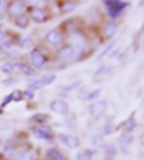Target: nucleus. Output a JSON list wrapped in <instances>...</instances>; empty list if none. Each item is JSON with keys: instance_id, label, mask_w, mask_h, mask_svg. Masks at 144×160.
<instances>
[{"instance_id": "nucleus-38", "label": "nucleus", "mask_w": 144, "mask_h": 160, "mask_svg": "<svg viewBox=\"0 0 144 160\" xmlns=\"http://www.w3.org/2000/svg\"><path fill=\"white\" fill-rule=\"evenodd\" d=\"M14 83H16V78H12V77H9L7 80H3V85H7V87H9V85H14Z\"/></svg>"}, {"instance_id": "nucleus-10", "label": "nucleus", "mask_w": 144, "mask_h": 160, "mask_svg": "<svg viewBox=\"0 0 144 160\" xmlns=\"http://www.w3.org/2000/svg\"><path fill=\"white\" fill-rule=\"evenodd\" d=\"M107 108H109V102L107 101H95L90 104L88 108V112L92 118H100L104 116L105 112H107Z\"/></svg>"}, {"instance_id": "nucleus-19", "label": "nucleus", "mask_w": 144, "mask_h": 160, "mask_svg": "<svg viewBox=\"0 0 144 160\" xmlns=\"http://www.w3.org/2000/svg\"><path fill=\"white\" fill-rule=\"evenodd\" d=\"M104 150H105V160H115V157H117V147L115 145L105 143Z\"/></svg>"}, {"instance_id": "nucleus-15", "label": "nucleus", "mask_w": 144, "mask_h": 160, "mask_svg": "<svg viewBox=\"0 0 144 160\" xmlns=\"http://www.w3.org/2000/svg\"><path fill=\"white\" fill-rule=\"evenodd\" d=\"M44 158H46V160H66V155H64L59 148L51 147V148H48V150H46Z\"/></svg>"}, {"instance_id": "nucleus-42", "label": "nucleus", "mask_w": 144, "mask_h": 160, "mask_svg": "<svg viewBox=\"0 0 144 160\" xmlns=\"http://www.w3.org/2000/svg\"><path fill=\"white\" fill-rule=\"evenodd\" d=\"M142 44H144V34H142Z\"/></svg>"}, {"instance_id": "nucleus-31", "label": "nucleus", "mask_w": 144, "mask_h": 160, "mask_svg": "<svg viewBox=\"0 0 144 160\" xmlns=\"http://www.w3.org/2000/svg\"><path fill=\"white\" fill-rule=\"evenodd\" d=\"M98 96H100V89L90 90V92H88V94H86V96H85V99H83V101H93V102H95L97 99H98Z\"/></svg>"}, {"instance_id": "nucleus-27", "label": "nucleus", "mask_w": 144, "mask_h": 160, "mask_svg": "<svg viewBox=\"0 0 144 160\" xmlns=\"http://www.w3.org/2000/svg\"><path fill=\"white\" fill-rule=\"evenodd\" d=\"M19 48H24V49H29L32 48V36H26L19 41Z\"/></svg>"}, {"instance_id": "nucleus-37", "label": "nucleus", "mask_w": 144, "mask_h": 160, "mask_svg": "<svg viewBox=\"0 0 144 160\" xmlns=\"http://www.w3.org/2000/svg\"><path fill=\"white\" fill-rule=\"evenodd\" d=\"M112 131H114V126H112V124H105V128H104V135H110Z\"/></svg>"}, {"instance_id": "nucleus-23", "label": "nucleus", "mask_w": 144, "mask_h": 160, "mask_svg": "<svg viewBox=\"0 0 144 160\" xmlns=\"http://www.w3.org/2000/svg\"><path fill=\"white\" fill-rule=\"evenodd\" d=\"M114 48H115V41H110V43H109L107 46H105V48L102 49L100 53H98V56H97V58H98V60H104L105 56H109V55H110Z\"/></svg>"}, {"instance_id": "nucleus-29", "label": "nucleus", "mask_w": 144, "mask_h": 160, "mask_svg": "<svg viewBox=\"0 0 144 160\" xmlns=\"http://www.w3.org/2000/svg\"><path fill=\"white\" fill-rule=\"evenodd\" d=\"M12 51V41L7 39V41H2L0 43V53H10Z\"/></svg>"}, {"instance_id": "nucleus-28", "label": "nucleus", "mask_w": 144, "mask_h": 160, "mask_svg": "<svg viewBox=\"0 0 144 160\" xmlns=\"http://www.w3.org/2000/svg\"><path fill=\"white\" fill-rule=\"evenodd\" d=\"M0 68H2V72H3V73H7V75H12L14 72H16V68H14V62H5Z\"/></svg>"}, {"instance_id": "nucleus-22", "label": "nucleus", "mask_w": 144, "mask_h": 160, "mask_svg": "<svg viewBox=\"0 0 144 160\" xmlns=\"http://www.w3.org/2000/svg\"><path fill=\"white\" fill-rule=\"evenodd\" d=\"M93 155H95V150H93V148H85V150H81L80 153L77 155V160H92Z\"/></svg>"}, {"instance_id": "nucleus-4", "label": "nucleus", "mask_w": 144, "mask_h": 160, "mask_svg": "<svg viewBox=\"0 0 144 160\" xmlns=\"http://www.w3.org/2000/svg\"><path fill=\"white\" fill-rule=\"evenodd\" d=\"M64 34L66 32H64L61 28H54V29H51V31H48V34L44 36V43L51 48H59L61 44H64V39H66Z\"/></svg>"}, {"instance_id": "nucleus-14", "label": "nucleus", "mask_w": 144, "mask_h": 160, "mask_svg": "<svg viewBox=\"0 0 144 160\" xmlns=\"http://www.w3.org/2000/svg\"><path fill=\"white\" fill-rule=\"evenodd\" d=\"M16 160H36V153L31 150V148H17L16 155H14Z\"/></svg>"}, {"instance_id": "nucleus-12", "label": "nucleus", "mask_w": 144, "mask_h": 160, "mask_svg": "<svg viewBox=\"0 0 144 160\" xmlns=\"http://www.w3.org/2000/svg\"><path fill=\"white\" fill-rule=\"evenodd\" d=\"M117 29H119V24L115 21H107L104 24V29H102V34H104L105 39H112L117 34Z\"/></svg>"}, {"instance_id": "nucleus-8", "label": "nucleus", "mask_w": 144, "mask_h": 160, "mask_svg": "<svg viewBox=\"0 0 144 160\" xmlns=\"http://www.w3.org/2000/svg\"><path fill=\"white\" fill-rule=\"evenodd\" d=\"M56 77H58V75H54V73L41 75V77H37L36 80H31V82H29V89L36 90V89H43V87H46V85H51L56 80Z\"/></svg>"}, {"instance_id": "nucleus-1", "label": "nucleus", "mask_w": 144, "mask_h": 160, "mask_svg": "<svg viewBox=\"0 0 144 160\" xmlns=\"http://www.w3.org/2000/svg\"><path fill=\"white\" fill-rule=\"evenodd\" d=\"M66 43L75 49L77 58H80V53L86 48V38H85V34L77 29V31H73V32H68V41Z\"/></svg>"}, {"instance_id": "nucleus-33", "label": "nucleus", "mask_w": 144, "mask_h": 160, "mask_svg": "<svg viewBox=\"0 0 144 160\" xmlns=\"http://www.w3.org/2000/svg\"><path fill=\"white\" fill-rule=\"evenodd\" d=\"M10 99H12V102H21L24 97H22V92H21V90H14V92L10 94Z\"/></svg>"}, {"instance_id": "nucleus-2", "label": "nucleus", "mask_w": 144, "mask_h": 160, "mask_svg": "<svg viewBox=\"0 0 144 160\" xmlns=\"http://www.w3.org/2000/svg\"><path fill=\"white\" fill-rule=\"evenodd\" d=\"M29 65H31V68L34 72L44 70L48 67V56L44 55L43 49H39V48L31 49V53H29Z\"/></svg>"}, {"instance_id": "nucleus-7", "label": "nucleus", "mask_w": 144, "mask_h": 160, "mask_svg": "<svg viewBox=\"0 0 144 160\" xmlns=\"http://www.w3.org/2000/svg\"><path fill=\"white\" fill-rule=\"evenodd\" d=\"M56 60L58 62H71V60H77V53L68 43H64L59 48H56Z\"/></svg>"}, {"instance_id": "nucleus-40", "label": "nucleus", "mask_w": 144, "mask_h": 160, "mask_svg": "<svg viewBox=\"0 0 144 160\" xmlns=\"http://www.w3.org/2000/svg\"><path fill=\"white\" fill-rule=\"evenodd\" d=\"M139 143H141V147H144V133L139 136Z\"/></svg>"}, {"instance_id": "nucleus-41", "label": "nucleus", "mask_w": 144, "mask_h": 160, "mask_svg": "<svg viewBox=\"0 0 144 160\" xmlns=\"http://www.w3.org/2000/svg\"><path fill=\"white\" fill-rule=\"evenodd\" d=\"M2 160H16V158H10V157H2Z\"/></svg>"}, {"instance_id": "nucleus-11", "label": "nucleus", "mask_w": 144, "mask_h": 160, "mask_svg": "<svg viewBox=\"0 0 144 160\" xmlns=\"http://www.w3.org/2000/svg\"><path fill=\"white\" fill-rule=\"evenodd\" d=\"M49 109L56 114H68L70 112V104L64 99H54L49 102Z\"/></svg>"}, {"instance_id": "nucleus-36", "label": "nucleus", "mask_w": 144, "mask_h": 160, "mask_svg": "<svg viewBox=\"0 0 144 160\" xmlns=\"http://www.w3.org/2000/svg\"><path fill=\"white\" fill-rule=\"evenodd\" d=\"M10 101H12V99H10V94H9L7 97H3V101H2V106H0V109L3 111V108H7V106L10 104Z\"/></svg>"}, {"instance_id": "nucleus-16", "label": "nucleus", "mask_w": 144, "mask_h": 160, "mask_svg": "<svg viewBox=\"0 0 144 160\" xmlns=\"http://www.w3.org/2000/svg\"><path fill=\"white\" fill-rule=\"evenodd\" d=\"M14 68L19 70L22 75H26V77H32V75L36 73V72L31 68V65L26 63V62H14Z\"/></svg>"}, {"instance_id": "nucleus-13", "label": "nucleus", "mask_w": 144, "mask_h": 160, "mask_svg": "<svg viewBox=\"0 0 144 160\" xmlns=\"http://www.w3.org/2000/svg\"><path fill=\"white\" fill-rule=\"evenodd\" d=\"M132 136L131 135H127V133H122L120 135V138H119V148H120V152L122 153H131V145H132Z\"/></svg>"}, {"instance_id": "nucleus-9", "label": "nucleus", "mask_w": 144, "mask_h": 160, "mask_svg": "<svg viewBox=\"0 0 144 160\" xmlns=\"http://www.w3.org/2000/svg\"><path fill=\"white\" fill-rule=\"evenodd\" d=\"M26 10H27V7H26L24 2H9L7 3V14H9L10 19H16L19 16H22V14H26Z\"/></svg>"}, {"instance_id": "nucleus-34", "label": "nucleus", "mask_w": 144, "mask_h": 160, "mask_svg": "<svg viewBox=\"0 0 144 160\" xmlns=\"http://www.w3.org/2000/svg\"><path fill=\"white\" fill-rule=\"evenodd\" d=\"M22 97H24V99H29V101H31V99H34V90H32V89L22 90Z\"/></svg>"}, {"instance_id": "nucleus-24", "label": "nucleus", "mask_w": 144, "mask_h": 160, "mask_svg": "<svg viewBox=\"0 0 144 160\" xmlns=\"http://www.w3.org/2000/svg\"><path fill=\"white\" fill-rule=\"evenodd\" d=\"M81 87V80H75V82H71V83H68V85H63L61 87V92L63 94H68V92H71V90H75V89H80Z\"/></svg>"}, {"instance_id": "nucleus-6", "label": "nucleus", "mask_w": 144, "mask_h": 160, "mask_svg": "<svg viewBox=\"0 0 144 160\" xmlns=\"http://www.w3.org/2000/svg\"><path fill=\"white\" fill-rule=\"evenodd\" d=\"M31 133L36 138L39 140H44V142H54V133H53V129L48 126V124H39V126H32L31 128Z\"/></svg>"}, {"instance_id": "nucleus-20", "label": "nucleus", "mask_w": 144, "mask_h": 160, "mask_svg": "<svg viewBox=\"0 0 144 160\" xmlns=\"http://www.w3.org/2000/svg\"><path fill=\"white\" fill-rule=\"evenodd\" d=\"M29 17H27V14H22V16H19V17H16L14 19V24H16V28H19V29H26L29 26Z\"/></svg>"}, {"instance_id": "nucleus-32", "label": "nucleus", "mask_w": 144, "mask_h": 160, "mask_svg": "<svg viewBox=\"0 0 144 160\" xmlns=\"http://www.w3.org/2000/svg\"><path fill=\"white\" fill-rule=\"evenodd\" d=\"M110 70H112V67H107V65H104V67H100V68H98V70L95 72V77H97V78H102L105 73H109Z\"/></svg>"}, {"instance_id": "nucleus-25", "label": "nucleus", "mask_w": 144, "mask_h": 160, "mask_svg": "<svg viewBox=\"0 0 144 160\" xmlns=\"http://www.w3.org/2000/svg\"><path fill=\"white\" fill-rule=\"evenodd\" d=\"M78 7V3L77 2H63L61 3V12L64 14H68V12H73L75 9Z\"/></svg>"}, {"instance_id": "nucleus-18", "label": "nucleus", "mask_w": 144, "mask_h": 160, "mask_svg": "<svg viewBox=\"0 0 144 160\" xmlns=\"http://www.w3.org/2000/svg\"><path fill=\"white\" fill-rule=\"evenodd\" d=\"M49 121V116L44 112H36L34 116H31V123L34 126H39V124H46Z\"/></svg>"}, {"instance_id": "nucleus-39", "label": "nucleus", "mask_w": 144, "mask_h": 160, "mask_svg": "<svg viewBox=\"0 0 144 160\" xmlns=\"http://www.w3.org/2000/svg\"><path fill=\"white\" fill-rule=\"evenodd\" d=\"M7 2H0V17L3 16V14H5V10H7Z\"/></svg>"}, {"instance_id": "nucleus-26", "label": "nucleus", "mask_w": 144, "mask_h": 160, "mask_svg": "<svg viewBox=\"0 0 144 160\" xmlns=\"http://www.w3.org/2000/svg\"><path fill=\"white\" fill-rule=\"evenodd\" d=\"M92 143H93V150L97 152V148H102V147H105V143H104V135H95L92 138Z\"/></svg>"}, {"instance_id": "nucleus-30", "label": "nucleus", "mask_w": 144, "mask_h": 160, "mask_svg": "<svg viewBox=\"0 0 144 160\" xmlns=\"http://www.w3.org/2000/svg\"><path fill=\"white\" fill-rule=\"evenodd\" d=\"M16 150H17L16 145H12V143L7 145L5 150H3V157H10V158H14V155H16Z\"/></svg>"}, {"instance_id": "nucleus-3", "label": "nucleus", "mask_w": 144, "mask_h": 160, "mask_svg": "<svg viewBox=\"0 0 144 160\" xmlns=\"http://www.w3.org/2000/svg\"><path fill=\"white\" fill-rule=\"evenodd\" d=\"M104 7H105V12L109 14V17L114 21V19H117L129 7V2H120V0H105Z\"/></svg>"}, {"instance_id": "nucleus-17", "label": "nucleus", "mask_w": 144, "mask_h": 160, "mask_svg": "<svg viewBox=\"0 0 144 160\" xmlns=\"http://www.w3.org/2000/svg\"><path fill=\"white\" fill-rule=\"evenodd\" d=\"M136 126H137L136 116H134V114H131V116H129L127 119L122 123V131H124V133H127V135H131V131H134Z\"/></svg>"}, {"instance_id": "nucleus-21", "label": "nucleus", "mask_w": 144, "mask_h": 160, "mask_svg": "<svg viewBox=\"0 0 144 160\" xmlns=\"http://www.w3.org/2000/svg\"><path fill=\"white\" fill-rule=\"evenodd\" d=\"M80 138L75 135H66V140H64V145H66L68 148H78L80 147Z\"/></svg>"}, {"instance_id": "nucleus-35", "label": "nucleus", "mask_w": 144, "mask_h": 160, "mask_svg": "<svg viewBox=\"0 0 144 160\" xmlns=\"http://www.w3.org/2000/svg\"><path fill=\"white\" fill-rule=\"evenodd\" d=\"M64 123L68 124V126H70L71 129L75 128V124H77V121H75V116H70V118H66V119H64Z\"/></svg>"}, {"instance_id": "nucleus-5", "label": "nucleus", "mask_w": 144, "mask_h": 160, "mask_svg": "<svg viewBox=\"0 0 144 160\" xmlns=\"http://www.w3.org/2000/svg\"><path fill=\"white\" fill-rule=\"evenodd\" d=\"M27 17L29 21L37 22V24H43V22H48V10L44 7H37V5H29L27 7Z\"/></svg>"}]
</instances>
